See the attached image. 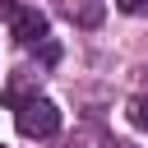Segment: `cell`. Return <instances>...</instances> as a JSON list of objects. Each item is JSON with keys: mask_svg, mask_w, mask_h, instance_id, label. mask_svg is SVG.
<instances>
[{"mask_svg": "<svg viewBox=\"0 0 148 148\" xmlns=\"http://www.w3.org/2000/svg\"><path fill=\"white\" fill-rule=\"evenodd\" d=\"M60 130V111H56V102H46V97H28L23 106H18V134H28V139H51Z\"/></svg>", "mask_w": 148, "mask_h": 148, "instance_id": "6da1fadb", "label": "cell"}, {"mask_svg": "<svg viewBox=\"0 0 148 148\" xmlns=\"http://www.w3.org/2000/svg\"><path fill=\"white\" fill-rule=\"evenodd\" d=\"M0 14L9 18V37L18 46H32V42L46 37V14L37 5H0Z\"/></svg>", "mask_w": 148, "mask_h": 148, "instance_id": "7a4b0ae2", "label": "cell"}, {"mask_svg": "<svg viewBox=\"0 0 148 148\" xmlns=\"http://www.w3.org/2000/svg\"><path fill=\"white\" fill-rule=\"evenodd\" d=\"M28 92L37 97V74H32V69H18V74H14V83L5 88V102H9L14 111H18V106L28 102Z\"/></svg>", "mask_w": 148, "mask_h": 148, "instance_id": "3957f363", "label": "cell"}, {"mask_svg": "<svg viewBox=\"0 0 148 148\" xmlns=\"http://www.w3.org/2000/svg\"><path fill=\"white\" fill-rule=\"evenodd\" d=\"M60 14L74 18V23H83V28H92V23L102 18V5H97V0H60Z\"/></svg>", "mask_w": 148, "mask_h": 148, "instance_id": "277c9868", "label": "cell"}, {"mask_svg": "<svg viewBox=\"0 0 148 148\" xmlns=\"http://www.w3.org/2000/svg\"><path fill=\"white\" fill-rule=\"evenodd\" d=\"M125 116H130L134 130H148V92H134V97L125 102Z\"/></svg>", "mask_w": 148, "mask_h": 148, "instance_id": "5b68a950", "label": "cell"}, {"mask_svg": "<svg viewBox=\"0 0 148 148\" xmlns=\"http://www.w3.org/2000/svg\"><path fill=\"white\" fill-rule=\"evenodd\" d=\"M116 9H120V14H143L148 0H116Z\"/></svg>", "mask_w": 148, "mask_h": 148, "instance_id": "8992f818", "label": "cell"}, {"mask_svg": "<svg viewBox=\"0 0 148 148\" xmlns=\"http://www.w3.org/2000/svg\"><path fill=\"white\" fill-rule=\"evenodd\" d=\"M102 148H130V143H125V139H106Z\"/></svg>", "mask_w": 148, "mask_h": 148, "instance_id": "52a82bcc", "label": "cell"}, {"mask_svg": "<svg viewBox=\"0 0 148 148\" xmlns=\"http://www.w3.org/2000/svg\"><path fill=\"white\" fill-rule=\"evenodd\" d=\"M69 148H74V143H69Z\"/></svg>", "mask_w": 148, "mask_h": 148, "instance_id": "ba28073f", "label": "cell"}]
</instances>
